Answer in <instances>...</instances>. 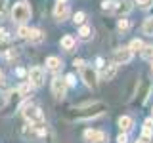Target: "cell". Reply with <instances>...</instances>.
<instances>
[{"label":"cell","mask_w":153,"mask_h":143,"mask_svg":"<svg viewBox=\"0 0 153 143\" xmlns=\"http://www.w3.org/2000/svg\"><path fill=\"white\" fill-rule=\"evenodd\" d=\"M79 36L80 38H82V40H88V38L90 36H92V29H90V27H80V31H79Z\"/></svg>","instance_id":"obj_20"},{"label":"cell","mask_w":153,"mask_h":143,"mask_svg":"<svg viewBox=\"0 0 153 143\" xmlns=\"http://www.w3.org/2000/svg\"><path fill=\"white\" fill-rule=\"evenodd\" d=\"M132 55H134V52H132L128 46L117 48V50L113 52V63H115V65H126L128 61L132 59Z\"/></svg>","instance_id":"obj_5"},{"label":"cell","mask_w":153,"mask_h":143,"mask_svg":"<svg viewBox=\"0 0 153 143\" xmlns=\"http://www.w3.org/2000/svg\"><path fill=\"white\" fill-rule=\"evenodd\" d=\"M29 31H31V29L25 27V23H23V25L19 27V31H17V36H19V38H27V36H29Z\"/></svg>","instance_id":"obj_24"},{"label":"cell","mask_w":153,"mask_h":143,"mask_svg":"<svg viewBox=\"0 0 153 143\" xmlns=\"http://www.w3.org/2000/svg\"><path fill=\"white\" fill-rule=\"evenodd\" d=\"M29 82H31L33 88H40V86L44 84V71H42L40 67H33V69L29 71Z\"/></svg>","instance_id":"obj_6"},{"label":"cell","mask_w":153,"mask_h":143,"mask_svg":"<svg viewBox=\"0 0 153 143\" xmlns=\"http://www.w3.org/2000/svg\"><path fill=\"white\" fill-rule=\"evenodd\" d=\"M80 78L84 80V84L88 86V88H92V90L98 88V73H96L94 67H90V65L80 67Z\"/></svg>","instance_id":"obj_4"},{"label":"cell","mask_w":153,"mask_h":143,"mask_svg":"<svg viewBox=\"0 0 153 143\" xmlns=\"http://www.w3.org/2000/svg\"><path fill=\"white\" fill-rule=\"evenodd\" d=\"M136 143H151V139H149V137H143V136H140V137L136 139Z\"/></svg>","instance_id":"obj_29"},{"label":"cell","mask_w":153,"mask_h":143,"mask_svg":"<svg viewBox=\"0 0 153 143\" xmlns=\"http://www.w3.org/2000/svg\"><path fill=\"white\" fill-rule=\"evenodd\" d=\"M54 17L57 21H65L69 17V4L65 0H57L56 6H54Z\"/></svg>","instance_id":"obj_9"},{"label":"cell","mask_w":153,"mask_h":143,"mask_svg":"<svg viewBox=\"0 0 153 143\" xmlns=\"http://www.w3.org/2000/svg\"><path fill=\"white\" fill-rule=\"evenodd\" d=\"M2 78H4V76H2V71H0V82H2Z\"/></svg>","instance_id":"obj_31"},{"label":"cell","mask_w":153,"mask_h":143,"mask_svg":"<svg viewBox=\"0 0 153 143\" xmlns=\"http://www.w3.org/2000/svg\"><path fill=\"white\" fill-rule=\"evenodd\" d=\"M6 15V0H0V19Z\"/></svg>","instance_id":"obj_26"},{"label":"cell","mask_w":153,"mask_h":143,"mask_svg":"<svg viewBox=\"0 0 153 143\" xmlns=\"http://www.w3.org/2000/svg\"><path fill=\"white\" fill-rule=\"evenodd\" d=\"M27 40L31 42V44H40V42L44 40V32H42L40 29H31V31H29Z\"/></svg>","instance_id":"obj_12"},{"label":"cell","mask_w":153,"mask_h":143,"mask_svg":"<svg viewBox=\"0 0 153 143\" xmlns=\"http://www.w3.org/2000/svg\"><path fill=\"white\" fill-rule=\"evenodd\" d=\"M84 19H86V13H84V12H76L75 15H73V21L76 23V25H82Z\"/></svg>","instance_id":"obj_23"},{"label":"cell","mask_w":153,"mask_h":143,"mask_svg":"<svg viewBox=\"0 0 153 143\" xmlns=\"http://www.w3.org/2000/svg\"><path fill=\"white\" fill-rule=\"evenodd\" d=\"M136 4H138V6H140V8L147 10V8H149L151 4H153V0H136Z\"/></svg>","instance_id":"obj_25"},{"label":"cell","mask_w":153,"mask_h":143,"mask_svg":"<svg viewBox=\"0 0 153 143\" xmlns=\"http://www.w3.org/2000/svg\"><path fill=\"white\" fill-rule=\"evenodd\" d=\"M65 82L69 84V86H73V84L76 82V80H75V76H73V74H67V76H65Z\"/></svg>","instance_id":"obj_28"},{"label":"cell","mask_w":153,"mask_h":143,"mask_svg":"<svg viewBox=\"0 0 153 143\" xmlns=\"http://www.w3.org/2000/svg\"><path fill=\"white\" fill-rule=\"evenodd\" d=\"M142 31H143V35H147V36H153V17H147L146 21H143V25H142Z\"/></svg>","instance_id":"obj_18"},{"label":"cell","mask_w":153,"mask_h":143,"mask_svg":"<svg viewBox=\"0 0 153 143\" xmlns=\"http://www.w3.org/2000/svg\"><path fill=\"white\" fill-rule=\"evenodd\" d=\"M12 19L19 25H23V23H27L29 19H31V6H29L27 2H17L16 6L12 8Z\"/></svg>","instance_id":"obj_3"},{"label":"cell","mask_w":153,"mask_h":143,"mask_svg":"<svg viewBox=\"0 0 153 143\" xmlns=\"http://www.w3.org/2000/svg\"><path fill=\"white\" fill-rule=\"evenodd\" d=\"M84 139L88 143H107V133L102 130H84Z\"/></svg>","instance_id":"obj_7"},{"label":"cell","mask_w":153,"mask_h":143,"mask_svg":"<svg viewBox=\"0 0 153 143\" xmlns=\"http://www.w3.org/2000/svg\"><path fill=\"white\" fill-rule=\"evenodd\" d=\"M132 10V4L130 2H115V6L111 12L113 13H117V15H123V13H128Z\"/></svg>","instance_id":"obj_14"},{"label":"cell","mask_w":153,"mask_h":143,"mask_svg":"<svg viewBox=\"0 0 153 143\" xmlns=\"http://www.w3.org/2000/svg\"><path fill=\"white\" fill-rule=\"evenodd\" d=\"M73 65H75V67H79V69H80V67L84 65V61H82V59H75V61H73Z\"/></svg>","instance_id":"obj_30"},{"label":"cell","mask_w":153,"mask_h":143,"mask_svg":"<svg viewBox=\"0 0 153 143\" xmlns=\"http://www.w3.org/2000/svg\"><path fill=\"white\" fill-rule=\"evenodd\" d=\"M59 46L63 48L65 52H73L75 50V46H76V40L71 35H65L63 38H61V42H59Z\"/></svg>","instance_id":"obj_15"},{"label":"cell","mask_w":153,"mask_h":143,"mask_svg":"<svg viewBox=\"0 0 153 143\" xmlns=\"http://www.w3.org/2000/svg\"><path fill=\"white\" fill-rule=\"evenodd\" d=\"M117 141H119V143H126V141H128V137H126V132H121V133H119Z\"/></svg>","instance_id":"obj_27"},{"label":"cell","mask_w":153,"mask_h":143,"mask_svg":"<svg viewBox=\"0 0 153 143\" xmlns=\"http://www.w3.org/2000/svg\"><path fill=\"white\" fill-rule=\"evenodd\" d=\"M140 54H142V57H143L146 61H153V44H149V46H143Z\"/></svg>","instance_id":"obj_19"},{"label":"cell","mask_w":153,"mask_h":143,"mask_svg":"<svg viewBox=\"0 0 153 143\" xmlns=\"http://www.w3.org/2000/svg\"><path fill=\"white\" fill-rule=\"evenodd\" d=\"M151 90H153V84L149 82V80H143V82L138 86V105H143L147 101V97H149V94H151Z\"/></svg>","instance_id":"obj_8"},{"label":"cell","mask_w":153,"mask_h":143,"mask_svg":"<svg viewBox=\"0 0 153 143\" xmlns=\"http://www.w3.org/2000/svg\"><path fill=\"white\" fill-rule=\"evenodd\" d=\"M151 71H153V61H151Z\"/></svg>","instance_id":"obj_32"},{"label":"cell","mask_w":153,"mask_h":143,"mask_svg":"<svg viewBox=\"0 0 153 143\" xmlns=\"http://www.w3.org/2000/svg\"><path fill=\"white\" fill-rule=\"evenodd\" d=\"M46 69L52 71V73H59L63 69V61L56 55H50V57H46Z\"/></svg>","instance_id":"obj_11"},{"label":"cell","mask_w":153,"mask_h":143,"mask_svg":"<svg viewBox=\"0 0 153 143\" xmlns=\"http://www.w3.org/2000/svg\"><path fill=\"white\" fill-rule=\"evenodd\" d=\"M128 27H130L128 19H124V17H121V19H119V23H117V29H119L121 32H126V31H128Z\"/></svg>","instance_id":"obj_21"},{"label":"cell","mask_w":153,"mask_h":143,"mask_svg":"<svg viewBox=\"0 0 153 143\" xmlns=\"http://www.w3.org/2000/svg\"><path fill=\"white\" fill-rule=\"evenodd\" d=\"M23 118L29 122V124H36V126H44V114H42L40 107H36V105H27V107H23Z\"/></svg>","instance_id":"obj_2"},{"label":"cell","mask_w":153,"mask_h":143,"mask_svg":"<svg viewBox=\"0 0 153 143\" xmlns=\"http://www.w3.org/2000/svg\"><path fill=\"white\" fill-rule=\"evenodd\" d=\"M142 136L143 137H153V118H147L143 120V126H142Z\"/></svg>","instance_id":"obj_17"},{"label":"cell","mask_w":153,"mask_h":143,"mask_svg":"<svg viewBox=\"0 0 153 143\" xmlns=\"http://www.w3.org/2000/svg\"><path fill=\"white\" fill-rule=\"evenodd\" d=\"M128 48H130L132 52H142V48H143V42H142V40H138V38H134V40L130 42V46H128Z\"/></svg>","instance_id":"obj_22"},{"label":"cell","mask_w":153,"mask_h":143,"mask_svg":"<svg viewBox=\"0 0 153 143\" xmlns=\"http://www.w3.org/2000/svg\"><path fill=\"white\" fill-rule=\"evenodd\" d=\"M117 124H119V128H121V132H126V133L130 132V130H132V126H134L132 118H130V116H126V114H123V116H119Z\"/></svg>","instance_id":"obj_13"},{"label":"cell","mask_w":153,"mask_h":143,"mask_svg":"<svg viewBox=\"0 0 153 143\" xmlns=\"http://www.w3.org/2000/svg\"><path fill=\"white\" fill-rule=\"evenodd\" d=\"M65 90H67V82L63 78H59V76H54V78H52V94H54L57 99H61L65 95Z\"/></svg>","instance_id":"obj_10"},{"label":"cell","mask_w":153,"mask_h":143,"mask_svg":"<svg viewBox=\"0 0 153 143\" xmlns=\"http://www.w3.org/2000/svg\"><path fill=\"white\" fill-rule=\"evenodd\" d=\"M117 74V65L113 63H109V65H105L103 67V71H102V76H103V80H113V76Z\"/></svg>","instance_id":"obj_16"},{"label":"cell","mask_w":153,"mask_h":143,"mask_svg":"<svg viewBox=\"0 0 153 143\" xmlns=\"http://www.w3.org/2000/svg\"><path fill=\"white\" fill-rule=\"evenodd\" d=\"M105 111H107V105H105V103H102V101H94V103L82 105V107L71 109L69 118H71V120H90V118L102 116Z\"/></svg>","instance_id":"obj_1"}]
</instances>
